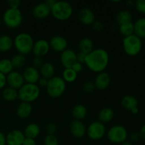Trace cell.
Here are the masks:
<instances>
[{"instance_id": "6da1fadb", "label": "cell", "mask_w": 145, "mask_h": 145, "mask_svg": "<svg viewBox=\"0 0 145 145\" xmlns=\"http://www.w3.org/2000/svg\"><path fill=\"white\" fill-rule=\"evenodd\" d=\"M109 55L103 48L93 49L86 55L85 65L91 71L96 73L104 72L109 63Z\"/></svg>"}, {"instance_id": "7a4b0ae2", "label": "cell", "mask_w": 145, "mask_h": 145, "mask_svg": "<svg viewBox=\"0 0 145 145\" xmlns=\"http://www.w3.org/2000/svg\"><path fill=\"white\" fill-rule=\"evenodd\" d=\"M33 37L27 33H20L14 39V46L18 54L26 55L31 53L34 45Z\"/></svg>"}, {"instance_id": "3957f363", "label": "cell", "mask_w": 145, "mask_h": 145, "mask_svg": "<svg viewBox=\"0 0 145 145\" xmlns=\"http://www.w3.org/2000/svg\"><path fill=\"white\" fill-rule=\"evenodd\" d=\"M50 10L52 16L59 21H66L73 14L72 4L65 1H57Z\"/></svg>"}, {"instance_id": "277c9868", "label": "cell", "mask_w": 145, "mask_h": 145, "mask_svg": "<svg viewBox=\"0 0 145 145\" xmlns=\"http://www.w3.org/2000/svg\"><path fill=\"white\" fill-rule=\"evenodd\" d=\"M40 93L38 84H24L18 90V99L22 102L31 103L38 99Z\"/></svg>"}, {"instance_id": "5b68a950", "label": "cell", "mask_w": 145, "mask_h": 145, "mask_svg": "<svg viewBox=\"0 0 145 145\" xmlns=\"http://www.w3.org/2000/svg\"><path fill=\"white\" fill-rule=\"evenodd\" d=\"M66 82L62 77L54 76L51 79H48V84L46 86V91L48 96L51 98L57 99L63 95L66 90Z\"/></svg>"}, {"instance_id": "8992f818", "label": "cell", "mask_w": 145, "mask_h": 145, "mask_svg": "<svg viewBox=\"0 0 145 145\" xmlns=\"http://www.w3.org/2000/svg\"><path fill=\"white\" fill-rule=\"evenodd\" d=\"M123 48L125 52L131 57L139 55L142 49V41L141 38L135 34L125 37L123 39Z\"/></svg>"}, {"instance_id": "52a82bcc", "label": "cell", "mask_w": 145, "mask_h": 145, "mask_svg": "<svg viewBox=\"0 0 145 145\" xmlns=\"http://www.w3.org/2000/svg\"><path fill=\"white\" fill-rule=\"evenodd\" d=\"M2 21L8 28L15 29L21 25L23 16L19 8H8L4 11L2 16Z\"/></svg>"}, {"instance_id": "ba28073f", "label": "cell", "mask_w": 145, "mask_h": 145, "mask_svg": "<svg viewBox=\"0 0 145 145\" xmlns=\"http://www.w3.org/2000/svg\"><path fill=\"white\" fill-rule=\"evenodd\" d=\"M127 130L125 127L120 125L112 126L107 132V137L108 140L115 144H122L127 141Z\"/></svg>"}, {"instance_id": "9c48e42d", "label": "cell", "mask_w": 145, "mask_h": 145, "mask_svg": "<svg viewBox=\"0 0 145 145\" xmlns=\"http://www.w3.org/2000/svg\"><path fill=\"white\" fill-rule=\"evenodd\" d=\"M106 133V126L100 121H93L86 128V135L92 140H99L103 138Z\"/></svg>"}, {"instance_id": "30bf717a", "label": "cell", "mask_w": 145, "mask_h": 145, "mask_svg": "<svg viewBox=\"0 0 145 145\" xmlns=\"http://www.w3.org/2000/svg\"><path fill=\"white\" fill-rule=\"evenodd\" d=\"M22 74L18 71H14L7 75V84L9 87L18 90L24 84Z\"/></svg>"}, {"instance_id": "8fae6325", "label": "cell", "mask_w": 145, "mask_h": 145, "mask_svg": "<svg viewBox=\"0 0 145 145\" xmlns=\"http://www.w3.org/2000/svg\"><path fill=\"white\" fill-rule=\"evenodd\" d=\"M24 82L26 84H37L40 78V74L37 68L33 66H28L24 70L22 73Z\"/></svg>"}, {"instance_id": "7c38bea8", "label": "cell", "mask_w": 145, "mask_h": 145, "mask_svg": "<svg viewBox=\"0 0 145 145\" xmlns=\"http://www.w3.org/2000/svg\"><path fill=\"white\" fill-rule=\"evenodd\" d=\"M50 49V47L49 42L46 40L40 39L34 42L32 52L35 57H42L48 53Z\"/></svg>"}, {"instance_id": "4fadbf2b", "label": "cell", "mask_w": 145, "mask_h": 145, "mask_svg": "<svg viewBox=\"0 0 145 145\" xmlns=\"http://www.w3.org/2000/svg\"><path fill=\"white\" fill-rule=\"evenodd\" d=\"M60 62L62 66L66 68H71L76 62V53L71 49H66L61 52Z\"/></svg>"}, {"instance_id": "5bb4252c", "label": "cell", "mask_w": 145, "mask_h": 145, "mask_svg": "<svg viewBox=\"0 0 145 145\" xmlns=\"http://www.w3.org/2000/svg\"><path fill=\"white\" fill-rule=\"evenodd\" d=\"M50 47L57 52H62L67 49L68 42L66 38L61 35H55L49 42Z\"/></svg>"}, {"instance_id": "9a60e30c", "label": "cell", "mask_w": 145, "mask_h": 145, "mask_svg": "<svg viewBox=\"0 0 145 145\" xmlns=\"http://www.w3.org/2000/svg\"><path fill=\"white\" fill-rule=\"evenodd\" d=\"M25 135L19 130H13L6 135L7 145H22Z\"/></svg>"}, {"instance_id": "2e32d148", "label": "cell", "mask_w": 145, "mask_h": 145, "mask_svg": "<svg viewBox=\"0 0 145 145\" xmlns=\"http://www.w3.org/2000/svg\"><path fill=\"white\" fill-rule=\"evenodd\" d=\"M70 132L76 138H82L86 134V127L82 120H74L70 124Z\"/></svg>"}, {"instance_id": "e0dca14e", "label": "cell", "mask_w": 145, "mask_h": 145, "mask_svg": "<svg viewBox=\"0 0 145 145\" xmlns=\"http://www.w3.org/2000/svg\"><path fill=\"white\" fill-rule=\"evenodd\" d=\"M32 13L35 18L38 19H44L51 14V10L50 8L45 4V2H41L36 4L33 7Z\"/></svg>"}, {"instance_id": "ac0fdd59", "label": "cell", "mask_w": 145, "mask_h": 145, "mask_svg": "<svg viewBox=\"0 0 145 145\" xmlns=\"http://www.w3.org/2000/svg\"><path fill=\"white\" fill-rule=\"evenodd\" d=\"M78 18L82 24L86 25H92L96 21L94 13L89 8H82L78 14Z\"/></svg>"}, {"instance_id": "d6986e66", "label": "cell", "mask_w": 145, "mask_h": 145, "mask_svg": "<svg viewBox=\"0 0 145 145\" xmlns=\"http://www.w3.org/2000/svg\"><path fill=\"white\" fill-rule=\"evenodd\" d=\"M111 79L107 72H102L98 74L94 81V84L96 89L99 90H104L110 85Z\"/></svg>"}, {"instance_id": "ffe728a7", "label": "cell", "mask_w": 145, "mask_h": 145, "mask_svg": "<svg viewBox=\"0 0 145 145\" xmlns=\"http://www.w3.org/2000/svg\"><path fill=\"white\" fill-rule=\"evenodd\" d=\"M16 114L20 118L25 119L31 116L33 111V108L31 103L26 102H21L16 108Z\"/></svg>"}, {"instance_id": "44dd1931", "label": "cell", "mask_w": 145, "mask_h": 145, "mask_svg": "<svg viewBox=\"0 0 145 145\" xmlns=\"http://www.w3.org/2000/svg\"><path fill=\"white\" fill-rule=\"evenodd\" d=\"M39 72L42 77L45 78L47 79H50L53 77L55 73V66L51 62H44L40 68Z\"/></svg>"}, {"instance_id": "7402d4cb", "label": "cell", "mask_w": 145, "mask_h": 145, "mask_svg": "<svg viewBox=\"0 0 145 145\" xmlns=\"http://www.w3.org/2000/svg\"><path fill=\"white\" fill-rule=\"evenodd\" d=\"M121 105L125 109L131 111L133 109L138 107V101L133 95H126L122 99Z\"/></svg>"}, {"instance_id": "603a6c76", "label": "cell", "mask_w": 145, "mask_h": 145, "mask_svg": "<svg viewBox=\"0 0 145 145\" xmlns=\"http://www.w3.org/2000/svg\"><path fill=\"white\" fill-rule=\"evenodd\" d=\"M40 133V127L36 123H30L24 129V134L25 137L35 140Z\"/></svg>"}, {"instance_id": "cb8c5ba5", "label": "cell", "mask_w": 145, "mask_h": 145, "mask_svg": "<svg viewBox=\"0 0 145 145\" xmlns=\"http://www.w3.org/2000/svg\"><path fill=\"white\" fill-rule=\"evenodd\" d=\"M79 49L81 52L88 55L93 50V40L88 37L83 38L79 42Z\"/></svg>"}, {"instance_id": "d4e9b609", "label": "cell", "mask_w": 145, "mask_h": 145, "mask_svg": "<svg viewBox=\"0 0 145 145\" xmlns=\"http://www.w3.org/2000/svg\"><path fill=\"white\" fill-rule=\"evenodd\" d=\"M14 47V39L8 35H0V52H7Z\"/></svg>"}, {"instance_id": "484cf974", "label": "cell", "mask_w": 145, "mask_h": 145, "mask_svg": "<svg viewBox=\"0 0 145 145\" xmlns=\"http://www.w3.org/2000/svg\"><path fill=\"white\" fill-rule=\"evenodd\" d=\"M134 24V34L140 38L145 39V18L142 17L136 20Z\"/></svg>"}, {"instance_id": "4316f807", "label": "cell", "mask_w": 145, "mask_h": 145, "mask_svg": "<svg viewBox=\"0 0 145 145\" xmlns=\"http://www.w3.org/2000/svg\"><path fill=\"white\" fill-rule=\"evenodd\" d=\"M114 117V112L110 108H103L99 111L98 115L99 121L102 123H109Z\"/></svg>"}, {"instance_id": "83f0119b", "label": "cell", "mask_w": 145, "mask_h": 145, "mask_svg": "<svg viewBox=\"0 0 145 145\" xmlns=\"http://www.w3.org/2000/svg\"><path fill=\"white\" fill-rule=\"evenodd\" d=\"M133 15L128 10H121L119 11L116 16V21L119 25L126 23L132 22Z\"/></svg>"}, {"instance_id": "f1b7e54d", "label": "cell", "mask_w": 145, "mask_h": 145, "mask_svg": "<svg viewBox=\"0 0 145 145\" xmlns=\"http://www.w3.org/2000/svg\"><path fill=\"white\" fill-rule=\"evenodd\" d=\"M72 113L75 120H82L86 118L87 115V109L84 105L78 104L72 108Z\"/></svg>"}, {"instance_id": "f546056e", "label": "cell", "mask_w": 145, "mask_h": 145, "mask_svg": "<svg viewBox=\"0 0 145 145\" xmlns=\"http://www.w3.org/2000/svg\"><path fill=\"white\" fill-rule=\"evenodd\" d=\"M1 95L3 99L7 101H14L18 99V90L8 86L3 89Z\"/></svg>"}, {"instance_id": "4dcf8cb0", "label": "cell", "mask_w": 145, "mask_h": 145, "mask_svg": "<svg viewBox=\"0 0 145 145\" xmlns=\"http://www.w3.org/2000/svg\"><path fill=\"white\" fill-rule=\"evenodd\" d=\"M119 32L124 38L133 35L134 34V24L133 21L119 25Z\"/></svg>"}, {"instance_id": "1f68e13d", "label": "cell", "mask_w": 145, "mask_h": 145, "mask_svg": "<svg viewBox=\"0 0 145 145\" xmlns=\"http://www.w3.org/2000/svg\"><path fill=\"white\" fill-rule=\"evenodd\" d=\"M78 74L76 73L72 68H66L62 72V79L66 83H72L76 81Z\"/></svg>"}, {"instance_id": "d6a6232c", "label": "cell", "mask_w": 145, "mask_h": 145, "mask_svg": "<svg viewBox=\"0 0 145 145\" xmlns=\"http://www.w3.org/2000/svg\"><path fill=\"white\" fill-rule=\"evenodd\" d=\"M11 62L12 63L13 67L16 68V69H19L25 65V62H26V57L25 55L18 53L12 57Z\"/></svg>"}, {"instance_id": "836d02e7", "label": "cell", "mask_w": 145, "mask_h": 145, "mask_svg": "<svg viewBox=\"0 0 145 145\" xmlns=\"http://www.w3.org/2000/svg\"><path fill=\"white\" fill-rule=\"evenodd\" d=\"M13 69H14V67H13L11 59H7V58L0 59V72L1 73L7 75L10 72H12Z\"/></svg>"}, {"instance_id": "e575fe53", "label": "cell", "mask_w": 145, "mask_h": 145, "mask_svg": "<svg viewBox=\"0 0 145 145\" xmlns=\"http://www.w3.org/2000/svg\"><path fill=\"white\" fill-rule=\"evenodd\" d=\"M44 145H59V141L55 135H48L43 140Z\"/></svg>"}, {"instance_id": "d590c367", "label": "cell", "mask_w": 145, "mask_h": 145, "mask_svg": "<svg viewBox=\"0 0 145 145\" xmlns=\"http://www.w3.org/2000/svg\"><path fill=\"white\" fill-rule=\"evenodd\" d=\"M135 9L142 14H145V0H137L134 5Z\"/></svg>"}, {"instance_id": "8d00e7d4", "label": "cell", "mask_w": 145, "mask_h": 145, "mask_svg": "<svg viewBox=\"0 0 145 145\" xmlns=\"http://www.w3.org/2000/svg\"><path fill=\"white\" fill-rule=\"evenodd\" d=\"M95 89H96V86H95L94 82H91V81H87L83 85V89L86 93H92L94 91Z\"/></svg>"}, {"instance_id": "74e56055", "label": "cell", "mask_w": 145, "mask_h": 145, "mask_svg": "<svg viewBox=\"0 0 145 145\" xmlns=\"http://www.w3.org/2000/svg\"><path fill=\"white\" fill-rule=\"evenodd\" d=\"M57 126L55 123H50L46 125V132L48 135H55L57 132Z\"/></svg>"}, {"instance_id": "f35d334b", "label": "cell", "mask_w": 145, "mask_h": 145, "mask_svg": "<svg viewBox=\"0 0 145 145\" xmlns=\"http://www.w3.org/2000/svg\"><path fill=\"white\" fill-rule=\"evenodd\" d=\"M43 61H42V57H35L33 59V67L37 68L38 67L40 68V67L42 66V64H43Z\"/></svg>"}, {"instance_id": "ab89813d", "label": "cell", "mask_w": 145, "mask_h": 145, "mask_svg": "<svg viewBox=\"0 0 145 145\" xmlns=\"http://www.w3.org/2000/svg\"><path fill=\"white\" fill-rule=\"evenodd\" d=\"M92 27L94 31L99 32V31H102L103 29V23L99 21H95L93 24H92Z\"/></svg>"}, {"instance_id": "60d3db41", "label": "cell", "mask_w": 145, "mask_h": 145, "mask_svg": "<svg viewBox=\"0 0 145 145\" xmlns=\"http://www.w3.org/2000/svg\"><path fill=\"white\" fill-rule=\"evenodd\" d=\"M141 139V136L140 134L138 133H133L130 135V142H137L140 141V140Z\"/></svg>"}, {"instance_id": "b9f144b4", "label": "cell", "mask_w": 145, "mask_h": 145, "mask_svg": "<svg viewBox=\"0 0 145 145\" xmlns=\"http://www.w3.org/2000/svg\"><path fill=\"white\" fill-rule=\"evenodd\" d=\"M71 68H72L76 73L78 74L82 71V69H83V65H82V64L79 63V62H76L73 65H72Z\"/></svg>"}, {"instance_id": "7bdbcfd3", "label": "cell", "mask_w": 145, "mask_h": 145, "mask_svg": "<svg viewBox=\"0 0 145 145\" xmlns=\"http://www.w3.org/2000/svg\"><path fill=\"white\" fill-rule=\"evenodd\" d=\"M86 55L82 53V52H79L76 53V62H79V63L82 64L85 63V60H86Z\"/></svg>"}, {"instance_id": "ee69618b", "label": "cell", "mask_w": 145, "mask_h": 145, "mask_svg": "<svg viewBox=\"0 0 145 145\" xmlns=\"http://www.w3.org/2000/svg\"><path fill=\"white\" fill-rule=\"evenodd\" d=\"M8 4L9 6V8H18L20 4H21V1H19V0H10L8 1Z\"/></svg>"}, {"instance_id": "f6af8a7d", "label": "cell", "mask_w": 145, "mask_h": 145, "mask_svg": "<svg viewBox=\"0 0 145 145\" xmlns=\"http://www.w3.org/2000/svg\"><path fill=\"white\" fill-rule=\"evenodd\" d=\"M7 85V75L0 72V89H2Z\"/></svg>"}, {"instance_id": "bcb514c9", "label": "cell", "mask_w": 145, "mask_h": 145, "mask_svg": "<svg viewBox=\"0 0 145 145\" xmlns=\"http://www.w3.org/2000/svg\"><path fill=\"white\" fill-rule=\"evenodd\" d=\"M48 79L41 76L38 82V86H39V87L40 86V87H46L47 84H48Z\"/></svg>"}, {"instance_id": "7dc6e473", "label": "cell", "mask_w": 145, "mask_h": 145, "mask_svg": "<svg viewBox=\"0 0 145 145\" xmlns=\"http://www.w3.org/2000/svg\"><path fill=\"white\" fill-rule=\"evenodd\" d=\"M22 145H36V142L34 139L25 137Z\"/></svg>"}, {"instance_id": "c3c4849f", "label": "cell", "mask_w": 145, "mask_h": 145, "mask_svg": "<svg viewBox=\"0 0 145 145\" xmlns=\"http://www.w3.org/2000/svg\"><path fill=\"white\" fill-rule=\"evenodd\" d=\"M7 144V140H6V135L4 133L0 131V145Z\"/></svg>"}, {"instance_id": "681fc988", "label": "cell", "mask_w": 145, "mask_h": 145, "mask_svg": "<svg viewBox=\"0 0 145 145\" xmlns=\"http://www.w3.org/2000/svg\"><path fill=\"white\" fill-rule=\"evenodd\" d=\"M140 134L141 137H142L143 139L145 140V123L142 126L141 129H140Z\"/></svg>"}, {"instance_id": "f907efd6", "label": "cell", "mask_w": 145, "mask_h": 145, "mask_svg": "<svg viewBox=\"0 0 145 145\" xmlns=\"http://www.w3.org/2000/svg\"><path fill=\"white\" fill-rule=\"evenodd\" d=\"M56 1H55V0H48L47 1H45V4H46L47 5L51 8L52 7H53V5L55 4Z\"/></svg>"}, {"instance_id": "816d5d0a", "label": "cell", "mask_w": 145, "mask_h": 145, "mask_svg": "<svg viewBox=\"0 0 145 145\" xmlns=\"http://www.w3.org/2000/svg\"><path fill=\"white\" fill-rule=\"evenodd\" d=\"M126 4H127V6H128V7H134L135 1H133V0H127V1H126Z\"/></svg>"}, {"instance_id": "f5cc1de1", "label": "cell", "mask_w": 145, "mask_h": 145, "mask_svg": "<svg viewBox=\"0 0 145 145\" xmlns=\"http://www.w3.org/2000/svg\"><path fill=\"white\" fill-rule=\"evenodd\" d=\"M130 112H131V113H133V115H137V114H138V113H139V108H138V107L135 108L133 109V110H132Z\"/></svg>"}, {"instance_id": "db71d44e", "label": "cell", "mask_w": 145, "mask_h": 145, "mask_svg": "<svg viewBox=\"0 0 145 145\" xmlns=\"http://www.w3.org/2000/svg\"><path fill=\"white\" fill-rule=\"evenodd\" d=\"M121 145H133V144H132V142H130L125 141L124 142L122 143Z\"/></svg>"}, {"instance_id": "11a10c76", "label": "cell", "mask_w": 145, "mask_h": 145, "mask_svg": "<svg viewBox=\"0 0 145 145\" xmlns=\"http://www.w3.org/2000/svg\"><path fill=\"white\" fill-rule=\"evenodd\" d=\"M1 23H2V21H1V18H0V25H1Z\"/></svg>"}]
</instances>
